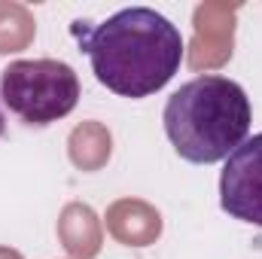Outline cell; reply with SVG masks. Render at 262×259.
<instances>
[{"label": "cell", "mask_w": 262, "mask_h": 259, "mask_svg": "<svg viewBox=\"0 0 262 259\" xmlns=\"http://www.w3.org/2000/svg\"><path fill=\"white\" fill-rule=\"evenodd\" d=\"M73 40L89 55L95 79L119 98H149L183 64L180 28L149 6H125L104 21H73Z\"/></svg>", "instance_id": "1"}, {"label": "cell", "mask_w": 262, "mask_h": 259, "mask_svg": "<svg viewBox=\"0 0 262 259\" xmlns=\"http://www.w3.org/2000/svg\"><path fill=\"white\" fill-rule=\"evenodd\" d=\"M162 122L180 159L192 165H216L250 137L253 110L241 82L204 73L183 82L168 98Z\"/></svg>", "instance_id": "2"}, {"label": "cell", "mask_w": 262, "mask_h": 259, "mask_svg": "<svg viewBox=\"0 0 262 259\" xmlns=\"http://www.w3.org/2000/svg\"><path fill=\"white\" fill-rule=\"evenodd\" d=\"M0 101L28 125H52L73 113L79 101V76L58 58H21L3 67Z\"/></svg>", "instance_id": "3"}, {"label": "cell", "mask_w": 262, "mask_h": 259, "mask_svg": "<svg viewBox=\"0 0 262 259\" xmlns=\"http://www.w3.org/2000/svg\"><path fill=\"white\" fill-rule=\"evenodd\" d=\"M220 207L232 220L262 229V131L247 137L223 162Z\"/></svg>", "instance_id": "4"}, {"label": "cell", "mask_w": 262, "mask_h": 259, "mask_svg": "<svg viewBox=\"0 0 262 259\" xmlns=\"http://www.w3.org/2000/svg\"><path fill=\"white\" fill-rule=\"evenodd\" d=\"M6 134V116H3V101H0V137Z\"/></svg>", "instance_id": "5"}]
</instances>
